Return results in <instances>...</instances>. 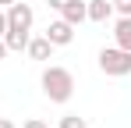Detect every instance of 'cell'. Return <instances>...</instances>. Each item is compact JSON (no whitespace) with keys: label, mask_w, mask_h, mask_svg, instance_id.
Returning a JSON list of instances; mask_svg holds the SVG:
<instances>
[{"label":"cell","mask_w":131,"mask_h":128,"mask_svg":"<svg viewBox=\"0 0 131 128\" xmlns=\"http://www.w3.org/2000/svg\"><path fill=\"white\" fill-rule=\"evenodd\" d=\"M43 93L50 103H67L74 96V75L67 68H60V64H50L43 71Z\"/></svg>","instance_id":"6da1fadb"},{"label":"cell","mask_w":131,"mask_h":128,"mask_svg":"<svg viewBox=\"0 0 131 128\" xmlns=\"http://www.w3.org/2000/svg\"><path fill=\"white\" fill-rule=\"evenodd\" d=\"M99 68H103V75H113V78H121V75H131V50L106 46V50L99 53Z\"/></svg>","instance_id":"7a4b0ae2"},{"label":"cell","mask_w":131,"mask_h":128,"mask_svg":"<svg viewBox=\"0 0 131 128\" xmlns=\"http://www.w3.org/2000/svg\"><path fill=\"white\" fill-rule=\"evenodd\" d=\"M32 21H36V11L21 4V0H14L11 7H7V29H14V32H28L32 29Z\"/></svg>","instance_id":"3957f363"},{"label":"cell","mask_w":131,"mask_h":128,"mask_svg":"<svg viewBox=\"0 0 131 128\" xmlns=\"http://www.w3.org/2000/svg\"><path fill=\"white\" fill-rule=\"evenodd\" d=\"M46 39L53 43V46H67V43L74 39V25H67L64 18L50 21V29H46Z\"/></svg>","instance_id":"277c9868"},{"label":"cell","mask_w":131,"mask_h":128,"mask_svg":"<svg viewBox=\"0 0 131 128\" xmlns=\"http://www.w3.org/2000/svg\"><path fill=\"white\" fill-rule=\"evenodd\" d=\"M60 18L67 21V25H82V21H89V11H85V0H67L64 7H60Z\"/></svg>","instance_id":"5b68a950"},{"label":"cell","mask_w":131,"mask_h":128,"mask_svg":"<svg viewBox=\"0 0 131 128\" xmlns=\"http://www.w3.org/2000/svg\"><path fill=\"white\" fill-rule=\"evenodd\" d=\"M28 57L32 61H50V53H53V43L46 39V36H36V39H28Z\"/></svg>","instance_id":"8992f818"},{"label":"cell","mask_w":131,"mask_h":128,"mask_svg":"<svg viewBox=\"0 0 131 128\" xmlns=\"http://www.w3.org/2000/svg\"><path fill=\"white\" fill-rule=\"evenodd\" d=\"M113 43H117L121 50H131V18L128 14H121L117 25H113Z\"/></svg>","instance_id":"52a82bcc"},{"label":"cell","mask_w":131,"mask_h":128,"mask_svg":"<svg viewBox=\"0 0 131 128\" xmlns=\"http://www.w3.org/2000/svg\"><path fill=\"white\" fill-rule=\"evenodd\" d=\"M85 11H89V21H106L113 14V4L110 0H85Z\"/></svg>","instance_id":"ba28073f"},{"label":"cell","mask_w":131,"mask_h":128,"mask_svg":"<svg viewBox=\"0 0 131 128\" xmlns=\"http://www.w3.org/2000/svg\"><path fill=\"white\" fill-rule=\"evenodd\" d=\"M28 39H32L28 32H14V29H7V32H4V43H7V50H25V46H28Z\"/></svg>","instance_id":"9c48e42d"},{"label":"cell","mask_w":131,"mask_h":128,"mask_svg":"<svg viewBox=\"0 0 131 128\" xmlns=\"http://www.w3.org/2000/svg\"><path fill=\"white\" fill-rule=\"evenodd\" d=\"M60 128H89V121L78 117V114H64V117H60Z\"/></svg>","instance_id":"30bf717a"},{"label":"cell","mask_w":131,"mask_h":128,"mask_svg":"<svg viewBox=\"0 0 131 128\" xmlns=\"http://www.w3.org/2000/svg\"><path fill=\"white\" fill-rule=\"evenodd\" d=\"M110 4H113L117 14H128V18H131V0H110Z\"/></svg>","instance_id":"8fae6325"},{"label":"cell","mask_w":131,"mask_h":128,"mask_svg":"<svg viewBox=\"0 0 131 128\" xmlns=\"http://www.w3.org/2000/svg\"><path fill=\"white\" fill-rule=\"evenodd\" d=\"M25 128H46V121H39V117H28V121H25Z\"/></svg>","instance_id":"7c38bea8"},{"label":"cell","mask_w":131,"mask_h":128,"mask_svg":"<svg viewBox=\"0 0 131 128\" xmlns=\"http://www.w3.org/2000/svg\"><path fill=\"white\" fill-rule=\"evenodd\" d=\"M4 32H7V11H0V39H4Z\"/></svg>","instance_id":"4fadbf2b"},{"label":"cell","mask_w":131,"mask_h":128,"mask_svg":"<svg viewBox=\"0 0 131 128\" xmlns=\"http://www.w3.org/2000/svg\"><path fill=\"white\" fill-rule=\"evenodd\" d=\"M7 53H11V50H7V43L0 39V61H4V57H7Z\"/></svg>","instance_id":"5bb4252c"},{"label":"cell","mask_w":131,"mask_h":128,"mask_svg":"<svg viewBox=\"0 0 131 128\" xmlns=\"http://www.w3.org/2000/svg\"><path fill=\"white\" fill-rule=\"evenodd\" d=\"M46 4H50V7H57V11H60V7H64L67 0H46Z\"/></svg>","instance_id":"9a60e30c"},{"label":"cell","mask_w":131,"mask_h":128,"mask_svg":"<svg viewBox=\"0 0 131 128\" xmlns=\"http://www.w3.org/2000/svg\"><path fill=\"white\" fill-rule=\"evenodd\" d=\"M0 128H14V121H7V117H0Z\"/></svg>","instance_id":"2e32d148"},{"label":"cell","mask_w":131,"mask_h":128,"mask_svg":"<svg viewBox=\"0 0 131 128\" xmlns=\"http://www.w3.org/2000/svg\"><path fill=\"white\" fill-rule=\"evenodd\" d=\"M0 4H4V7H11V4H14V0H0Z\"/></svg>","instance_id":"e0dca14e"}]
</instances>
